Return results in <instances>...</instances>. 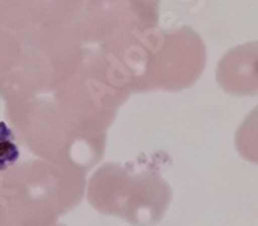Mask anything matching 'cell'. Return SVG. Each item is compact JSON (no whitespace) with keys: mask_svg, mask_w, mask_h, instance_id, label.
Instances as JSON below:
<instances>
[{"mask_svg":"<svg viewBox=\"0 0 258 226\" xmlns=\"http://www.w3.org/2000/svg\"><path fill=\"white\" fill-rule=\"evenodd\" d=\"M139 88L179 92L197 82L206 67V45L189 27L161 33L147 40L139 54Z\"/></svg>","mask_w":258,"mask_h":226,"instance_id":"cell-1","label":"cell"},{"mask_svg":"<svg viewBox=\"0 0 258 226\" xmlns=\"http://www.w3.org/2000/svg\"><path fill=\"white\" fill-rule=\"evenodd\" d=\"M110 178L113 182L110 212L119 214L139 226L153 224L164 217L172 200V191L158 174L130 175L116 167Z\"/></svg>","mask_w":258,"mask_h":226,"instance_id":"cell-2","label":"cell"},{"mask_svg":"<svg viewBox=\"0 0 258 226\" xmlns=\"http://www.w3.org/2000/svg\"><path fill=\"white\" fill-rule=\"evenodd\" d=\"M217 82L229 95H258V42L230 48L217 65Z\"/></svg>","mask_w":258,"mask_h":226,"instance_id":"cell-3","label":"cell"},{"mask_svg":"<svg viewBox=\"0 0 258 226\" xmlns=\"http://www.w3.org/2000/svg\"><path fill=\"white\" fill-rule=\"evenodd\" d=\"M235 146L241 158L258 164V105L240 124L235 133Z\"/></svg>","mask_w":258,"mask_h":226,"instance_id":"cell-4","label":"cell"}]
</instances>
